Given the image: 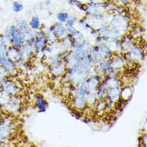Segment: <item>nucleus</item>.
<instances>
[{"mask_svg":"<svg viewBox=\"0 0 147 147\" xmlns=\"http://www.w3.org/2000/svg\"><path fill=\"white\" fill-rule=\"evenodd\" d=\"M0 84L2 86V88H3V91L4 93H6L7 95L17 96L20 93V86L13 80L6 77L3 81L0 82Z\"/></svg>","mask_w":147,"mask_h":147,"instance_id":"f03ea898","label":"nucleus"},{"mask_svg":"<svg viewBox=\"0 0 147 147\" xmlns=\"http://www.w3.org/2000/svg\"><path fill=\"white\" fill-rule=\"evenodd\" d=\"M109 26L112 29L121 33L123 31H126L128 28H130L131 23L127 16H125L124 14H117L112 18L111 22L109 23Z\"/></svg>","mask_w":147,"mask_h":147,"instance_id":"f257e3e1","label":"nucleus"},{"mask_svg":"<svg viewBox=\"0 0 147 147\" xmlns=\"http://www.w3.org/2000/svg\"><path fill=\"white\" fill-rule=\"evenodd\" d=\"M21 105V101L19 96H10L7 100L2 105V108H4L9 113H16L19 110Z\"/></svg>","mask_w":147,"mask_h":147,"instance_id":"423d86ee","label":"nucleus"},{"mask_svg":"<svg viewBox=\"0 0 147 147\" xmlns=\"http://www.w3.org/2000/svg\"><path fill=\"white\" fill-rule=\"evenodd\" d=\"M48 41L49 40L48 39L47 34L44 31H42V30L35 31L34 35H33V44L36 48V51L44 49L47 47Z\"/></svg>","mask_w":147,"mask_h":147,"instance_id":"7ed1b4c3","label":"nucleus"},{"mask_svg":"<svg viewBox=\"0 0 147 147\" xmlns=\"http://www.w3.org/2000/svg\"><path fill=\"white\" fill-rule=\"evenodd\" d=\"M16 26L17 29H18L19 32L23 36V37L26 36L28 32H30V30H31V28L29 27L28 22L25 20H18L17 23H16Z\"/></svg>","mask_w":147,"mask_h":147,"instance_id":"9d476101","label":"nucleus"},{"mask_svg":"<svg viewBox=\"0 0 147 147\" xmlns=\"http://www.w3.org/2000/svg\"><path fill=\"white\" fill-rule=\"evenodd\" d=\"M132 96V88L130 86L126 85L124 86L120 91V99L121 100H129Z\"/></svg>","mask_w":147,"mask_h":147,"instance_id":"ddd939ff","label":"nucleus"},{"mask_svg":"<svg viewBox=\"0 0 147 147\" xmlns=\"http://www.w3.org/2000/svg\"><path fill=\"white\" fill-rule=\"evenodd\" d=\"M3 120V115H2V113H0V124L2 123Z\"/></svg>","mask_w":147,"mask_h":147,"instance_id":"a878e982","label":"nucleus"},{"mask_svg":"<svg viewBox=\"0 0 147 147\" xmlns=\"http://www.w3.org/2000/svg\"><path fill=\"white\" fill-rule=\"evenodd\" d=\"M89 3H105L109 0H88Z\"/></svg>","mask_w":147,"mask_h":147,"instance_id":"4be33fe9","label":"nucleus"},{"mask_svg":"<svg viewBox=\"0 0 147 147\" xmlns=\"http://www.w3.org/2000/svg\"><path fill=\"white\" fill-rule=\"evenodd\" d=\"M86 16L88 17H96L105 15L106 10L105 8L104 3H86Z\"/></svg>","mask_w":147,"mask_h":147,"instance_id":"39448f33","label":"nucleus"},{"mask_svg":"<svg viewBox=\"0 0 147 147\" xmlns=\"http://www.w3.org/2000/svg\"><path fill=\"white\" fill-rule=\"evenodd\" d=\"M68 17H69V14L67 11H59L56 15V19L58 20V22H60L61 24H65L68 20Z\"/></svg>","mask_w":147,"mask_h":147,"instance_id":"2eb2a0df","label":"nucleus"},{"mask_svg":"<svg viewBox=\"0 0 147 147\" xmlns=\"http://www.w3.org/2000/svg\"><path fill=\"white\" fill-rule=\"evenodd\" d=\"M5 144H6V142H5V141L0 139V146H5Z\"/></svg>","mask_w":147,"mask_h":147,"instance_id":"393cba45","label":"nucleus"},{"mask_svg":"<svg viewBox=\"0 0 147 147\" xmlns=\"http://www.w3.org/2000/svg\"><path fill=\"white\" fill-rule=\"evenodd\" d=\"M5 54L9 59H11L16 63H18L20 60H22V52L20 48H16L12 45H7L5 49Z\"/></svg>","mask_w":147,"mask_h":147,"instance_id":"6e6552de","label":"nucleus"},{"mask_svg":"<svg viewBox=\"0 0 147 147\" xmlns=\"http://www.w3.org/2000/svg\"><path fill=\"white\" fill-rule=\"evenodd\" d=\"M78 21V19H77V17L75 16H69L68 17V20H67V24H69V25H72V26H74L75 24Z\"/></svg>","mask_w":147,"mask_h":147,"instance_id":"6ab92c4d","label":"nucleus"},{"mask_svg":"<svg viewBox=\"0 0 147 147\" xmlns=\"http://www.w3.org/2000/svg\"><path fill=\"white\" fill-rule=\"evenodd\" d=\"M71 36H72V40H73V42L75 44V47L81 44L83 41H84V37L83 34L76 29L71 33Z\"/></svg>","mask_w":147,"mask_h":147,"instance_id":"4468645a","label":"nucleus"},{"mask_svg":"<svg viewBox=\"0 0 147 147\" xmlns=\"http://www.w3.org/2000/svg\"><path fill=\"white\" fill-rule=\"evenodd\" d=\"M24 6L22 3L19 1H13L12 2V10L16 13H20L24 11Z\"/></svg>","mask_w":147,"mask_h":147,"instance_id":"dca6fc26","label":"nucleus"},{"mask_svg":"<svg viewBox=\"0 0 147 147\" xmlns=\"http://www.w3.org/2000/svg\"><path fill=\"white\" fill-rule=\"evenodd\" d=\"M113 2H115L117 5H122V6H126L129 3L130 0H113Z\"/></svg>","mask_w":147,"mask_h":147,"instance_id":"aec40b11","label":"nucleus"},{"mask_svg":"<svg viewBox=\"0 0 147 147\" xmlns=\"http://www.w3.org/2000/svg\"><path fill=\"white\" fill-rule=\"evenodd\" d=\"M35 105L38 109L39 113H44L47 111L48 107V102L47 100L44 97V96L41 94H36L35 96Z\"/></svg>","mask_w":147,"mask_h":147,"instance_id":"1a4fd4ad","label":"nucleus"},{"mask_svg":"<svg viewBox=\"0 0 147 147\" xmlns=\"http://www.w3.org/2000/svg\"><path fill=\"white\" fill-rule=\"evenodd\" d=\"M68 33L66 31V28L64 27V24L57 22L48 28V34H47V36L48 37V36H52L55 40H61Z\"/></svg>","mask_w":147,"mask_h":147,"instance_id":"20e7f679","label":"nucleus"},{"mask_svg":"<svg viewBox=\"0 0 147 147\" xmlns=\"http://www.w3.org/2000/svg\"><path fill=\"white\" fill-rule=\"evenodd\" d=\"M76 7L79 9L80 11H81L83 12H86V3H80L77 4V5H76Z\"/></svg>","mask_w":147,"mask_h":147,"instance_id":"412c9836","label":"nucleus"},{"mask_svg":"<svg viewBox=\"0 0 147 147\" xmlns=\"http://www.w3.org/2000/svg\"><path fill=\"white\" fill-rule=\"evenodd\" d=\"M6 47H7V46H4V45H3V44L0 43V56H1L2 54L5 53V49H6Z\"/></svg>","mask_w":147,"mask_h":147,"instance_id":"b1692460","label":"nucleus"},{"mask_svg":"<svg viewBox=\"0 0 147 147\" xmlns=\"http://www.w3.org/2000/svg\"><path fill=\"white\" fill-rule=\"evenodd\" d=\"M0 64H2V66L7 71L10 75H16L18 72L17 64L9 59L5 53L0 56Z\"/></svg>","mask_w":147,"mask_h":147,"instance_id":"0eeeda50","label":"nucleus"},{"mask_svg":"<svg viewBox=\"0 0 147 147\" xmlns=\"http://www.w3.org/2000/svg\"><path fill=\"white\" fill-rule=\"evenodd\" d=\"M10 41H11V36L7 32H4L3 34L0 35V43L3 45L4 46L10 45Z\"/></svg>","mask_w":147,"mask_h":147,"instance_id":"f3484780","label":"nucleus"},{"mask_svg":"<svg viewBox=\"0 0 147 147\" xmlns=\"http://www.w3.org/2000/svg\"><path fill=\"white\" fill-rule=\"evenodd\" d=\"M29 27L33 31H39L41 28V22H40L39 16H33L29 21Z\"/></svg>","mask_w":147,"mask_h":147,"instance_id":"f8f14e48","label":"nucleus"},{"mask_svg":"<svg viewBox=\"0 0 147 147\" xmlns=\"http://www.w3.org/2000/svg\"><path fill=\"white\" fill-rule=\"evenodd\" d=\"M66 1H68L70 4H74V5H77L81 3L80 0H66Z\"/></svg>","mask_w":147,"mask_h":147,"instance_id":"5701e85b","label":"nucleus"},{"mask_svg":"<svg viewBox=\"0 0 147 147\" xmlns=\"http://www.w3.org/2000/svg\"><path fill=\"white\" fill-rule=\"evenodd\" d=\"M3 93V88H2V86H1V84H0V96L2 95Z\"/></svg>","mask_w":147,"mask_h":147,"instance_id":"bb28decb","label":"nucleus"},{"mask_svg":"<svg viewBox=\"0 0 147 147\" xmlns=\"http://www.w3.org/2000/svg\"><path fill=\"white\" fill-rule=\"evenodd\" d=\"M17 32H18V29H17V28H16V25H14V24H13V25H11V26H9L7 28V30L6 31V32H7L8 34L11 36V37L14 36Z\"/></svg>","mask_w":147,"mask_h":147,"instance_id":"a211bd4d","label":"nucleus"},{"mask_svg":"<svg viewBox=\"0 0 147 147\" xmlns=\"http://www.w3.org/2000/svg\"><path fill=\"white\" fill-rule=\"evenodd\" d=\"M24 44V40L23 36L20 34L19 31L16 32V34L11 37V41H10V45L15 46L16 48H21L22 45Z\"/></svg>","mask_w":147,"mask_h":147,"instance_id":"9b49d317","label":"nucleus"},{"mask_svg":"<svg viewBox=\"0 0 147 147\" xmlns=\"http://www.w3.org/2000/svg\"><path fill=\"white\" fill-rule=\"evenodd\" d=\"M1 108H2V105H1V104H0V109H1Z\"/></svg>","mask_w":147,"mask_h":147,"instance_id":"cd10ccee","label":"nucleus"}]
</instances>
